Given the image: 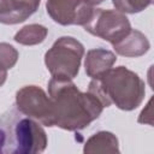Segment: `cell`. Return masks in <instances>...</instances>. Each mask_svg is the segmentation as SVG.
Listing matches in <instances>:
<instances>
[{
  "label": "cell",
  "instance_id": "obj_4",
  "mask_svg": "<svg viewBox=\"0 0 154 154\" xmlns=\"http://www.w3.org/2000/svg\"><path fill=\"white\" fill-rule=\"evenodd\" d=\"M89 34L100 37L111 45L123 38L130 30L131 24L125 13L118 10L94 7L89 19L82 25Z\"/></svg>",
  "mask_w": 154,
  "mask_h": 154
},
{
  "label": "cell",
  "instance_id": "obj_15",
  "mask_svg": "<svg viewBox=\"0 0 154 154\" xmlns=\"http://www.w3.org/2000/svg\"><path fill=\"white\" fill-rule=\"evenodd\" d=\"M11 140V132L0 125V153H10Z\"/></svg>",
  "mask_w": 154,
  "mask_h": 154
},
{
  "label": "cell",
  "instance_id": "obj_6",
  "mask_svg": "<svg viewBox=\"0 0 154 154\" xmlns=\"http://www.w3.org/2000/svg\"><path fill=\"white\" fill-rule=\"evenodd\" d=\"M11 135L10 153L13 154L42 153L48 143L47 134L43 128L29 117L16 122Z\"/></svg>",
  "mask_w": 154,
  "mask_h": 154
},
{
  "label": "cell",
  "instance_id": "obj_5",
  "mask_svg": "<svg viewBox=\"0 0 154 154\" xmlns=\"http://www.w3.org/2000/svg\"><path fill=\"white\" fill-rule=\"evenodd\" d=\"M16 105L20 113L41 123L54 126V112L51 97L37 85H25L16 93Z\"/></svg>",
  "mask_w": 154,
  "mask_h": 154
},
{
  "label": "cell",
  "instance_id": "obj_16",
  "mask_svg": "<svg viewBox=\"0 0 154 154\" xmlns=\"http://www.w3.org/2000/svg\"><path fill=\"white\" fill-rule=\"evenodd\" d=\"M150 103H152V99L148 101V103L146 105V107L142 109V112L140 113V117H138V123H147L149 125H152V107H150Z\"/></svg>",
  "mask_w": 154,
  "mask_h": 154
},
{
  "label": "cell",
  "instance_id": "obj_3",
  "mask_svg": "<svg viewBox=\"0 0 154 154\" xmlns=\"http://www.w3.org/2000/svg\"><path fill=\"white\" fill-rule=\"evenodd\" d=\"M84 55L83 45L71 37L61 36L45 54V64L52 77L73 79L81 67Z\"/></svg>",
  "mask_w": 154,
  "mask_h": 154
},
{
  "label": "cell",
  "instance_id": "obj_17",
  "mask_svg": "<svg viewBox=\"0 0 154 154\" xmlns=\"http://www.w3.org/2000/svg\"><path fill=\"white\" fill-rule=\"evenodd\" d=\"M84 4H87V5H89V6H96V5H100L101 2H103L105 0H82Z\"/></svg>",
  "mask_w": 154,
  "mask_h": 154
},
{
  "label": "cell",
  "instance_id": "obj_10",
  "mask_svg": "<svg viewBox=\"0 0 154 154\" xmlns=\"http://www.w3.org/2000/svg\"><path fill=\"white\" fill-rule=\"evenodd\" d=\"M117 61V57L112 51L105 48H95L88 51L84 61L85 73L91 78H99L103 73H106L114 63Z\"/></svg>",
  "mask_w": 154,
  "mask_h": 154
},
{
  "label": "cell",
  "instance_id": "obj_11",
  "mask_svg": "<svg viewBox=\"0 0 154 154\" xmlns=\"http://www.w3.org/2000/svg\"><path fill=\"white\" fill-rule=\"evenodd\" d=\"M83 152L87 154L91 153H119L118 138L114 134L109 131H99L90 136L83 148Z\"/></svg>",
  "mask_w": 154,
  "mask_h": 154
},
{
  "label": "cell",
  "instance_id": "obj_14",
  "mask_svg": "<svg viewBox=\"0 0 154 154\" xmlns=\"http://www.w3.org/2000/svg\"><path fill=\"white\" fill-rule=\"evenodd\" d=\"M153 0H112L116 10L123 13H138L146 10Z\"/></svg>",
  "mask_w": 154,
  "mask_h": 154
},
{
  "label": "cell",
  "instance_id": "obj_8",
  "mask_svg": "<svg viewBox=\"0 0 154 154\" xmlns=\"http://www.w3.org/2000/svg\"><path fill=\"white\" fill-rule=\"evenodd\" d=\"M41 0H0V23L12 25L34 14Z\"/></svg>",
  "mask_w": 154,
  "mask_h": 154
},
{
  "label": "cell",
  "instance_id": "obj_7",
  "mask_svg": "<svg viewBox=\"0 0 154 154\" xmlns=\"http://www.w3.org/2000/svg\"><path fill=\"white\" fill-rule=\"evenodd\" d=\"M47 13L60 25H83L90 17L93 6L82 0H47Z\"/></svg>",
  "mask_w": 154,
  "mask_h": 154
},
{
  "label": "cell",
  "instance_id": "obj_2",
  "mask_svg": "<svg viewBox=\"0 0 154 154\" xmlns=\"http://www.w3.org/2000/svg\"><path fill=\"white\" fill-rule=\"evenodd\" d=\"M88 91L101 102L103 108L113 103L119 109L132 111L142 103L146 84L134 71L125 66H117L101 77L91 79Z\"/></svg>",
  "mask_w": 154,
  "mask_h": 154
},
{
  "label": "cell",
  "instance_id": "obj_18",
  "mask_svg": "<svg viewBox=\"0 0 154 154\" xmlns=\"http://www.w3.org/2000/svg\"><path fill=\"white\" fill-rule=\"evenodd\" d=\"M6 78H7V71H1L0 70V87L6 82Z\"/></svg>",
  "mask_w": 154,
  "mask_h": 154
},
{
  "label": "cell",
  "instance_id": "obj_13",
  "mask_svg": "<svg viewBox=\"0 0 154 154\" xmlns=\"http://www.w3.org/2000/svg\"><path fill=\"white\" fill-rule=\"evenodd\" d=\"M18 51L10 43L0 42V70L7 71L12 69L18 60Z\"/></svg>",
  "mask_w": 154,
  "mask_h": 154
},
{
  "label": "cell",
  "instance_id": "obj_1",
  "mask_svg": "<svg viewBox=\"0 0 154 154\" xmlns=\"http://www.w3.org/2000/svg\"><path fill=\"white\" fill-rule=\"evenodd\" d=\"M48 95L53 103L54 126L67 131H78L96 120L103 106L89 91H81L72 79L52 77Z\"/></svg>",
  "mask_w": 154,
  "mask_h": 154
},
{
  "label": "cell",
  "instance_id": "obj_9",
  "mask_svg": "<svg viewBox=\"0 0 154 154\" xmlns=\"http://www.w3.org/2000/svg\"><path fill=\"white\" fill-rule=\"evenodd\" d=\"M112 46L117 54L128 58H137L144 55L150 48V43L147 36L142 31L132 28L123 38Z\"/></svg>",
  "mask_w": 154,
  "mask_h": 154
},
{
  "label": "cell",
  "instance_id": "obj_12",
  "mask_svg": "<svg viewBox=\"0 0 154 154\" xmlns=\"http://www.w3.org/2000/svg\"><path fill=\"white\" fill-rule=\"evenodd\" d=\"M48 29L41 24H28L14 35V41L23 46H35L45 41Z\"/></svg>",
  "mask_w": 154,
  "mask_h": 154
}]
</instances>
